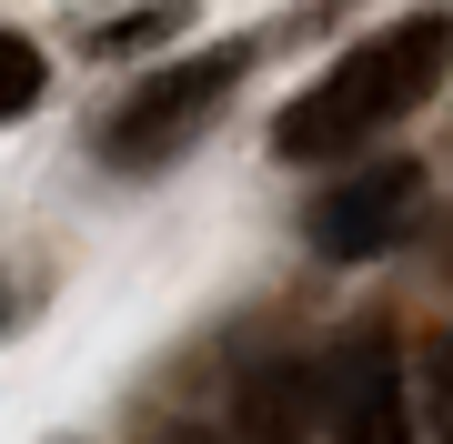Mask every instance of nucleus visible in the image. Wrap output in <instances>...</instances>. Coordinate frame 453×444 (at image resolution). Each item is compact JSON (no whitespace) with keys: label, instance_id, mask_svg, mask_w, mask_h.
I'll return each mask as SVG.
<instances>
[{"label":"nucleus","instance_id":"1","mask_svg":"<svg viewBox=\"0 0 453 444\" xmlns=\"http://www.w3.org/2000/svg\"><path fill=\"white\" fill-rule=\"evenodd\" d=\"M443 71H453V20L443 11H413V20H393V31H372V41L342 51L323 82L273 121V152H282V162H342L353 142L393 132L413 101H434Z\"/></svg>","mask_w":453,"mask_h":444},{"label":"nucleus","instance_id":"2","mask_svg":"<svg viewBox=\"0 0 453 444\" xmlns=\"http://www.w3.org/2000/svg\"><path fill=\"white\" fill-rule=\"evenodd\" d=\"M242 71H252V51H242V41H211V51H192V61L151 71V82L111 112L101 152H111V162H131V172H142V162H172V152H181V142H192L202 121L232 101V82H242Z\"/></svg>","mask_w":453,"mask_h":444},{"label":"nucleus","instance_id":"3","mask_svg":"<svg viewBox=\"0 0 453 444\" xmlns=\"http://www.w3.org/2000/svg\"><path fill=\"white\" fill-rule=\"evenodd\" d=\"M323 434L333 444H413V404H403V363L383 333L323 354Z\"/></svg>","mask_w":453,"mask_h":444},{"label":"nucleus","instance_id":"4","mask_svg":"<svg viewBox=\"0 0 453 444\" xmlns=\"http://www.w3.org/2000/svg\"><path fill=\"white\" fill-rule=\"evenodd\" d=\"M413 192H423L413 162H372V172H353V182H333V192L303 213V232H312L323 263H372V253L413 222Z\"/></svg>","mask_w":453,"mask_h":444},{"label":"nucleus","instance_id":"5","mask_svg":"<svg viewBox=\"0 0 453 444\" xmlns=\"http://www.w3.org/2000/svg\"><path fill=\"white\" fill-rule=\"evenodd\" d=\"M242 444H303V425H323V363H242Z\"/></svg>","mask_w":453,"mask_h":444},{"label":"nucleus","instance_id":"6","mask_svg":"<svg viewBox=\"0 0 453 444\" xmlns=\"http://www.w3.org/2000/svg\"><path fill=\"white\" fill-rule=\"evenodd\" d=\"M41 91H50V61H41L20 31H0V121H20Z\"/></svg>","mask_w":453,"mask_h":444},{"label":"nucleus","instance_id":"7","mask_svg":"<svg viewBox=\"0 0 453 444\" xmlns=\"http://www.w3.org/2000/svg\"><path fill=\"white\" fill-rule=\"evenodd\" d=\"M423 425L453 444V333H434V344H423Z\"/></svg>","mask_w":453,"mask_h":444},{"label":"nucleus","instance_id":"8","mask_svg":"<svg viewBox=\"0 0 453 444\" xmlns=\"http://www.w3.org/2000/svg\"><path fill=\"white\" fill-rule=\"evenodd\" d=\"M181 20H192V11H172V0H162V11H131V20H101V31H91V51H101V61H111V51H142V41L181 31Z\"/></svg>","mask_w":453,"mask_h":444},{"label":"nucleus","instance_id":"9","mask_svg":"<svg viewBox=\"0 0 453 444\" xmlns=\"http://www.w3.org/2000/svg\"><path fill=\"white\" fill-rule=\"evenodd\" d=\"M162 444H211V434H202V425H172V434H162Z\"/></svg>","mask_w":453,"mask_h":444},{"label":"nucleus","instance_id":"10","mask_svg":"<svg viewBox=\"0 0 453 444\" xmlns=\"http://www.w3.org/2000/svg\"><path fill=\"white\" fill-rule=\"evenodd\" d=\"M0 323H11V283H0Z\"/></svg>","mask_w":453,"mask_h":444}]
</instances>
